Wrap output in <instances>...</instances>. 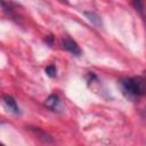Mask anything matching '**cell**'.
Segmentation results:
<instances>
[{
    "label": "cell",
    "instance_id": "10",
    "mask_svg": "<svg viewBox=\"0 0 146 146\" xmlns=\"http://www.w3.org/2000/svg\"><path fill=\"white\" fill-rule=\"evenodd\" d=\"M0 145H2V144H1V143H0Z\"/></svg>",
    "mask_w": 146,
    "mask_h": 146
},
{
    "label": "cell",
    "instance_id": "9",
    "mask_svg": "<svg viewBox=\"0 0 146 146\" xmlns=\"http://www.w3.org/2000/svg\"><path fill=\"white\" fill-rule=\"evenodd\" d=\"M62 1H64V2H67V0H62Z\"/></svg>",
    "mask_w": 146,
    "mask_h": 146
},
{
    "label": "cell",
    "instance_id": "3",
    "mask_svg": "<svg viewBox=\"0 0 146 146\" xmlns=\"http://www.w3.org/2000/svg\"><path fill=\"white\" fill-rule=\"evenodd\" d=\"M3 103L9 108V111H11L14 114H19V110L16 104V100L11 96H3Z\"/></svg>",
    "mask_w": 146,
    "mask_h": 146
},
{
    "label": "cell",
    "instance_id": "5",
    "mask_svg": "<svg viewBox=\"0 0 146 146\" xmlns=\"http://www.w3.org/2000/svg\"><path fill=\"white\" fill-rule=\"evenodd\" d=\"M83 15L95 25H100L102 24V21H100V17L98 15H96L95 13H91V11H83Z\"/></svg>",
    "mask_w": 146,
    "mask_h": 146
},
{
    "label": "cell",
    "instance_id": "6",
    "mask_svg": "<svg viewBox=\"0 0 146 146\" xmlns=\"http://www.w3.org/2000/svg\"><path fill=\"white\" fill-rule=\"evenodd\" d=\"M46 73H47V75H49L50 78H54V76H56V72H57V70H56V66L55 65H48L47 67H46Z\"/></svg>",
    "mask_w": 146,
    "mask_h": 146
},
{
    "label": "cell",
    "instance_id": "8",
    "mask_svg": "<svg viewBox=\"0 0 146 146\" xmlns=\"http://www.w3.org/2000/svg\"><path fill=\"white\" fill-rule=\"evenodd\" d=\"M46 42L49 44V47H51V46H52V36H51V35L47 36V38H46Z\"/></svg>",
    "mask_w": 146,
    "mask_h": 146
},
{
    "label": "cell",
    "instance_id": "2",
    "mask_svg": "<svg viewBox=\"0 0 146 146\" xmlns=\"http://www.w3.org/2000/svg\"><path fill=\"white\" fill-rule=\"evenodd\" d=\"M62 47H63L65 50H67V51H70L71 54H73L74 56H80V55H81V50H80L78 43H76L74 40L70 39V38H64V39L62 40Z\"/></svg>",
    "mask_w": 146,
    "mask_h": 146
},
{
    "label": "cell",
    "instance_id": "7",
    "mask_svg": "<svg viewBox=\"0 0 146 146\" xmlns=\"http://www.w3.org/2000/svg\"><path fill=\"white\" fill-rule=\"evenodd\" d=\"M133 7L136 8V10L140 11V14H143V1L141 0H132Z\"/></svg>",
    "mask_w": 146,
    "mask_h": 146
},
{
    "label": "cell",
    "instance_id": "1",
    "mask_svg": "<svg viewBox=\"0 0 146 146\" xmlns=\"http://www.w3.org/2000/svg\"><path fill=\"white\" fill-rule=\"evenodd\" d=\"M120 89L125 98L135 100L144 95L145 84L141 78H125L119 82Z\"/></svg>",
    "mask_w": 146,
    "mask_h": 146
},
{
    "label": "cell",
    "instance_id": "4",
    "mask_svg": "<svg viewBox=\"0 0 146 146\" xmlns=\"http://www.w3.org/2000/svg\"><path fill=\"white\" fill-rule=\"evenodd\" d=\"M46 106L47 107H49V108H51V110H55V108H57V106H58V104H59V98L56 96V95H50L48 98H47V100H46Z\"/></svg>",
    "mask_w": 146,
    "mask_h": 146
}]
</instances>
